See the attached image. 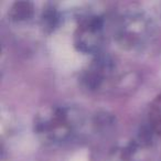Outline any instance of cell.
Returning <instances> with one entry per match:
<instances>
[{
    "label": "cell",
    "instance_id": "1",
    "mask_svg": "<svg viewBox=\"0 0 161 161\" xmlns=\"http://www.w3.org/2000/svg\"><path fill=\"white\" fill-rule=\"evenodd\" d=\"M149 120L156 134L161 138V94L158 95L150 105Z\"/></svg>",
    "mask_w": 161,
    "mask_h": 161
}]
</instances>
